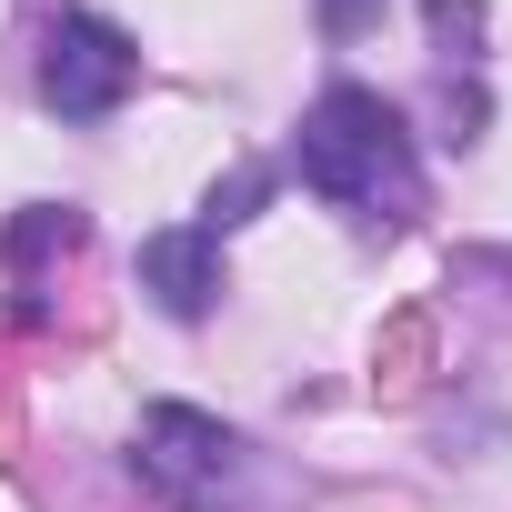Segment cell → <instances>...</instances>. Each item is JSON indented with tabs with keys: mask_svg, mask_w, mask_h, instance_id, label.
<instances>
[{
	"mask_svg": "<svg viewBox=\"0 0 512 512\" xmlns=\"http://www.w3.org/2000/svg\"><path fill=\"white\" fill-rule=\"evenodd\" d=\"M292 161H302V181H312L332 211H352L362 231H402V221L422 211L412 121H402L382 91H362V81H332V91L302 111V141H292Z\"/></svg>",
	"mask_w": 512,
	"mask_h": 512,
	"instance_id": "6da1fadb",
	"label": "cell"
},
{
	"mask_svg": "<svg viewBox=\"0 0 512 512\" xmlns=\"http://www.w3.org/2000/svg\"><path fill=\"white\" fill-rule=\"evenodd\" d=\"M131 472L151 482V502L171 512H241V482H251V442L191 402H151L141 432H131Z\"/></svg>",
	"mask_w": 512,
	"mask_h": 512,
	"instance_id": "7a4b0ae2",
	"label": "cell"
},
{
	"mask_svg": "<svg viewBox=\"0 0 512 512\" xmlns=\"http://www.w3.org/2000/svg\"><path fill=\"white\" fill-rule=\"evenodd\" d=\"M131 81H141V51H131L121 21H101V11H61L51 21V41H41V101L61 121H111L131 101Z\"/></svg>",
	"mask_w": 512,
	"mask_h": 512,
	"instance_id": "3957f363",
	"label": "cell"
},
{
	"mask_svg": "<svg viewBox=\"0 0 512 512\" xmlns=\"http://www.w3.org/2000/svg\"><path fill=\"white\" fill-rule=\"evenodd\" d=\"M141 292H151L171 322H211V302H221V241H211L201 221L151 231V241H141Z\"/></svg>",
	"mask_w": 512,
	"mask_h": 512,
	"instance_id": "277c9868",
	"label": "cell"
},
{
	"mask_svg": "<svg viewBox=\"0 0 512 512\" xmlns=\"http://www.w3.org/2000/svg\"><path fill=\"white\" fill-rule=\"evenodd\" d=\"M262 201H272V171L251 161V171H231V181H211V201H201V231L221 241V231H241V221L262 211Z\"/></svg>",
	"mask_w": 512,
	"mask_h": 512,
	"instance_id": "5b68a950",
	"label": "cell"
},
{
	"mask_svg": "<svg viewBox=\"0 0 512 512\" xmlns=\"http://www.w3.org/2000/svg\"><path fill=\"white\" fill-rule=\"evenodd\" d=\"M71 241H81V211H71V201H61V211L41 201L31 221H11V262H41V251H71Z\"/></svg>",
	"mask_w": 512,
	"mask_h": 512,
	"instance_id": "8992f818",
	"label": "cell"
},
{
	"mask_svg": "<svg viewBox=\"0 0 512 512\" xmlns=\"http://www.w3.org/2000/svg\"><path fill=\"white\" fill-rule=\"evenodd\" d=\"M422 11H432L442 51H472V41H482V0H422Z\"/></svg>",
	"mask_w": 512,
	"mask_h": 512,
	"instance_id": "52a82bcc",
	"label": "cell"
},
{
	"mask_svg": "<svg viewBox=\"0 0 512 512\" xmlns=\"http://www.w3.org/2000/svg\"><path fill=\"white\" fill-rule=\"evenodd\" d=\"M382 21V0H322V31L332 41H352V31H372Z\"/></svg>",
	"mask_w": 512,
	"mask_h": 512,
	"instance_id": "ba28073f",
	"label": "cell"
}]
</instances>
